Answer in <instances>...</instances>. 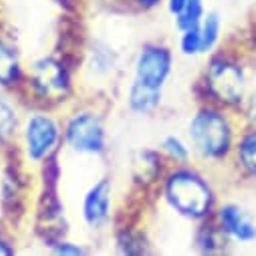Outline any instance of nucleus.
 <instances>
[{
	"label": "nucleus",
	"mask_w": 256,
	"mask_h": 256,
	"mask_svg": "<svg viewBox=\"0 0 256 256\" xmlns=\"http://www.w3.org/2000/svg\"><path fill=\"white\" fill-rule=\"evenodd\" d=\"M16 97L24 109L67 111L81 99V62L58 50L34 56L26 65L24 83Z\"/></svg>",
	"instance_id": "1"
},
{
	"label": "nucleus",
	"mask_w": 256,
	"mask_h": 256,
	"mask_svg": "<svg viewBox=\"0 0 256 256\" xmlns=\"http://www.w3.org/2000/svg\"><path fill=\"white\" fill-rule=\"evenodd\" d=\"M158 198L180 218L200 224L214 216L218 198L208 176L198 164L170 166L160 188Z\"/></svg>",
	"instance_id": "2"
},
{
	"label": "nucleus",
	"mask_w": 256,
	"mask_h": 256,
	"mask_svg": "<svg viewBox=\"0 0 256 256\" xmlns=\"http://www.w3.org/2000/svg\"><path fill=\"white\" fill-rule=\"evenodd\" d=\"M238 136L232 111L208 101H202L186 123V138L194 150V160L202 166L230 162Z\"/></svg>",
	"instance_id": "3"
},
{
	"label": "nucleus",
	"mask_w": 256,
	"mask_h": 256,
	"mask_svg": "<svg viewBox=\"0 0 256 256\" xmlns=\"http://www.w3.org/2000/svg\"><path fill=\"white\" fill-rule=\"evenodd\" d=\"M62 142L65 150L79 158L101 160L109 154L107 117L93 99H79L62 111Z\"/></svg>",
	"instance_id": "4"
},
{
	"label": "nucleus",
	"mask_w": 256,
	"mask_h": 256,
	"mask_svg": "<svg viewBox=\"0 0 256 256\" xmlns=\"http://www.w3.org/2000/svg\"><path fill=\"white\" fill-rule=\"evenodd\" d=\"M16 148L28 168L36 170L44 162L62 156V115L58 111L28 107L24 109Z\"/></svg>",
	"instance_id": "5"
},
{
	"label": "nucleus",
	"mask_w": 256,
	"mask_h": 256,
	"mask_svg": "<svg viewBox=\"0 0 256 256\" xmlns=\"http://www.w3.org/2000/svg\"><path fill=\"white\" fill-rule=\"evenodd\" d=\"M198 87L204 101L236 111L248 97V77L242 62L226 50H214L208 54Z\"/></svg>",
	"instance_id": "6"
},
{
	"label": "nucleus",
	"mask_w": 256,
	"mask_h": 256,
	"mask_svg": "<svg viewBox=\"0 0 256 256\" xmlns=\"http://www.w3.org/2000/svg\"><path fill=\"white\" fill-rule=\"evenodd\" d=\"M176 69V52L168 42L148 40L144 42L132 58V77L134 81L166 91Z\"/></svg>",
	"instance_id": "7"
},
{
	"label": "nucleus",
	"mask_w": 256,
	"mask_h": 256,
	"mask_svg": "<svg viewBox=\"0 0 256 256\" xmlns=\"http://www.w3.org/2000/svg\"><path fill=\"white\" fill-rule=\"evenodd\" d=\"M117 220L115 182L109 176L95 180L81 198V222L93 234L111 232Z\"/></svg>",
	"instance_id": "8"
},
{
	"label": "nucleus",
	"mask_w": 256,
	"mask_h": 256,
	"mask_svg": "<svg viewBox=\"0 0 256 256\" xmlns=\"http://www.w3.org/2000/svg\"><path fill=\"white\" fill-rule=\"evenodd\" d=\"M121 71V56L119 52L103 38L91 36L85 42L83 58H81V83H95L97 93L91 97H99L105 85L113 83Z\"/></svg>",
	"instance_id": "9"
},
{
	"label": "nucleus",
	"mask_w": 256,
	"mask_h": 256,
	"mask_svg": "<svg viewBox=\"0 0 256 256\" xmlns=\"http://www.w3.org/2000/svg\"><path fill=\"white\" fill-rule=\"evenodd\" d=\"M170 164L166 162V158L162 156L160 150L156 148H142L140 152L134 154L132 158V166H130V174H132V184L140 194H150L156 192L168 172Z\"/></svg>",
	"instance_id": "10"
},
{
	"label": "nucleus",
	"mask_w": 256,
	"mask_h": 256,
	"mask_svg": "<svg viewBox=\"0 0 256 256\" xmlns=\"http://www.w3.org/2000/svg\"><path fill=\"white\" fill-rule=\"evenodd\" d=\"M214 222L230 240V244H252L256 242L254 218L236 202H222L216 206Z\"/></svg>",
	"instance_id": "11"
},
{
	"label": "nucleus",
	"mask_w": 256,
	"mask_h": 256,
	"mask_svg": "<svg viewBox=\"0 0 256 256\" xmlns=\"http://www.w3.org/2000/svg\"><path fill=\"white\" fill-rule=\"evenodd\" d=\"M26 75V62L14 40L0 32V89L8 93H18Z\"/></svg>",
	"instance_id": "12"
},
{
	"label": "nucleus",
	"mask_w": 256,
	"mask_h": 256,
	"mask_svg": "<svg viewBox=\"0 0 256 256\" xmlns=\"http://www.w3.org/2000/svg\"><path fill=\"white\" fill-rule=\"evenodd\" d=\"M164 97H166V91L146 87V85H142L134 79H130V83H127L125 89H123L125 109L136 117H154V115H158L164 107Z\"/></svg>",
	"instance_id": "13"
},
{
	"label": "nucleus",
	"mask_w": 256,
	"mask_h": 256,
	"mask_svg": "<svg viewBox=\"0 0 256 256\" xmlns=\"http://www.w3.org/2000/svg\"><path fill=\"white\" fill-rule=\"evenodd\" d=\"M24 107L14 93L0 89V154L16 144Z\"/></svg>",
	"instance_id": "14"
},
{
	"label": "nucleus",
	"mask_w": 256,
	"mask_h": 256,
	"mask_svg": "<svg viewBox=\"0 0 256 256\" xmlns=\"http://www.w3.org/2000/svg\"><path fill=\"white\" fill-rule=\"evenodd\" d=\"M113 246L119 254H130V256H138V254H150L152 252V242L146 234L144 228L134 226V224H125V226H113Z\"/></svg>",
	"instance_id": "15"
},
{
	"label": "nucleus",
	"mask_w": 256,
	"mask_h": 256,
	"mask_svg": "<svg viewBox=\"0 0 256 256\" xmlns=\"http://www.w3.org/2000/svg\"><path fill=\"white\" fill-rule=\"evenodd\" d=\"M230 244V240L224 236V232L218 228V224L214 222V216L196 224V232H194V248L200 254H218L222 252L226 246Z\"/></svg>",
	"instance_id": "16"
},
{
	"label": "nucleus",
	"mask_w": 256,
	"mask_h": 256,
	"mask_svg": "<svg viewBox=\"0 0 256 256\" xmlns=\"http://www.w3.org/2000/svg\"><path fill=\"white\" fill-rule=\"evenodd\" d=\"M232 162L238 166V170L244 176L256 180V132L254 130L240 132L234 146Z\"/></svg>",
	"instance_id": "17"
},
{
	"label": "nucleus",
	"mask_w": 256,
	"mask_h": 256,
	"mask_svg": "<svg viewBox=\"0 0 256 256\" xmlns=\"http://www.w3.org/2000/svg\"><path fill=\"white\" fill-rule=\"evenodd\" d=\"M158 150L166 158L170 166H186V164H194V150H192L190 142L186 136L180 134H166L160 140Z\"/></svg>",
	"instance_id": "18"
},
{
	"label": "nucleus",
	"mask_w": 256,
	"mask_h": 256,
	"mask_svg": "<svg viewBox=\"0 0 256 256\" xmlns=\"http://www.w3.org/2000/svg\"><path fill=\"white\" fill-rule=\"evenodd\" d=\"M222 30H224V22H222V14L216 10H208L200 22V36H202V48H204V56H208L210 52L218 50L220 42H222Z\"/></svg>",
	"instance_id": "19"
},
{
	"label": "nucleus",
	"mask_w": 256,
	"mask_h": 256,
	"mask_svg": "<svg viewBox=\"0 0 256 256\" xmlns=\"http://www.w3.org/2000/svg\"><path fill=\"white\" fill-rule=\"evenodd\" d=\"M208 12L206 8V0H190L188 8L174 18V24H176V30H188V28H198L204 14Z\"/></svg>",
	"instance_id": "20"
},
{
	"label": "nucleus",
	"mask_w": 256,
	"mask_h": 256,
	"mask_svg": "<svg viewBox=\"0 0 256 256\" xmlns=\"http://www.w3.org/2000/svg\"><path fill=\"white\" fill-rule=\"evenodd\" d=\"M178 52L186 58H198L204 56L202 48V36H200V26L198 28H188L178 32Z\"/></svg>",
	"instance_id": "21"
},
{
	"label": "nucleus",
	"mask_w": 256,
	"mask_h": 256,
	"mask_svg": "<svg viewBox=\"0 0 256 256\" xmlns=\"http://www.w3.org/2000/svg\"><path fill=\"white\" fill-rule=\"evenodd\" d=\"M44 250L50 252V254H54V256H87V254L93 252L85 242H77V240H73L71 236L56 238V240L50 242Z\"/></svg>",
	"instance_id": "22"
},
{
	"label": "nucleus",
	"mask_w": 256,
	"mask_h": 256,
	"mask_svg": "<svg viewBox=\"0 0 256 256\" xmlns=\"http://www.w3.org/2000/svg\"><path fill=\"white\" fill-rule=\"evenodd\" d=\"M240 109H242V119H244V130L256 132V91L246 97Z\"/></svg>",
	"instance_id": "23"
},
{
	"label": "nucleus",
	"mask_w": 256,
	"mask_h": 256,
	"mask_svg": "<svg viewBox=\"0 0 256 256\" xmlns=\"http://www.w3.org/2000/svg\"><path fill=\"white\" fill-rule=\"evenodd\" d=\"M16 252H18L16 238H12L10 232L2 230L0 232V256H14Z\"/></svg>",
	"instance_id": "24"
},
{
	"label": "nucleus",
	"mask_w": 256,
	"mask_h": 256,
	"mask_svg": "<svg viewBox=\"0 0 256 256\" xmlns=\"http://www.w3.org/2000/svg\"><path fill=\"white\" fill-rule=\"evenodd\" d=\"M127 6L136 8L138 12H152L160 6H164V0H125Z\"/></svg>",
	"instance_id": "25"
},
{
	"label": "nucleus",
	"mask_w": 256,
	"mask_h": 256,
	"mask_svg": "<svg viewBox=\"0 0 256 256\" xmlns=\"http://www.w3.org/2000/svg\"><path fill=\"white\" fill-rule=\"evenodd\" d=\"M188 4H190V0H164V8L172 18L180 16L188 8Z\"/></svg>",
	"instance_id": "26"
},
{
	"label": "nucleus",
	"mask_w": 256,
	"mask_h": 256,
	"mask_svg": "<svg viewBox=\"0 0 256 256\" xmlns=\"http://www.w3.org/2000/svg\"><path fill=\"white\" fill-rule=\"evenodd\" d=\"M50 2L60 6L67 14H77L79 12V0H50Z\"/></svg>",
	"instance_id": "27"
}]
</instances>
